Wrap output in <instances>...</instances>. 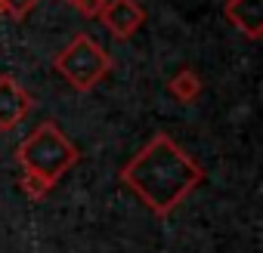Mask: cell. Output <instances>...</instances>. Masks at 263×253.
Returning <instances> with one entry per match:
<instances>
[{"instance_id": "cell-2", "label": "cell", "mask_w": 263, "mask_h": 253, "mask_svg": "<svg viewBox=\"0 0 263 253\" xmlns=\"http://www.w3.org/2000/svg\"><path fill=\"white\" fill-rule=\"evenodd\" d=\"M16 161H19L22 173H34L47 185H56L81 161V149L59 130L56 120H41L19 142Z\"/></svg>"}, {"instance_id": "cell-4", "label": "cell", "mask_w": 263, "mask_h": 253, "mask_svg": "<svg viewBox=\"0 0 263 253\" xmlns=\"http://www.w3.org/2000/svg\"><path fill=\"white\" fill-rule=\"evenodd\" d=\"M102 28L115 37V40H130L146 22V10L137 0H105V7L99 13Z\"/></svg>"}, {"instance_id": "cell-12", "label": "cell", "mask_w": 263, "mask_h": 253, "mask_svg": "<svg viewBox=\"0 0 263 253\" xmlns=\"http://www.w3.org/2000/svg\"><path fill=\"white\" fill-rule=\"evenodd\" d=\"M0 16H4V4H0Z\"/></svg>"}, {"instance_id": "cell-5", "label": "cell", "mask_w": 263, "mask_h": 253, "mask_svg": "<svg viewBox=\"0 0 263 253\" xmlns=\"http://www.w3.org/2000/svg\"><path fill=\"white\" fill-rule=\"evenodd\" d=\"M31 105H34L31 93L13 74H0V130H16L28 117Z\"/></svg>"}, {"instance_id": "cell-10", "label": "cell", "mask_w": 263, "mask_h": 253, "mask_svg": "<svg viewBox=\"0 0 263 253\" xmlns=\"http://www.w3.org/2000/svg\"><path fill=\"white\" fill-rule=\"evenodd\" d=\"M102 7H105V0H78V4H74V10L81 16H87V19H99Z\"/></svg>"}, {"instance_id": "cell-6", "label": "cell", "mask_w": 263, "mask_h": 253, "mask_svg": "<svg viewBox=\"0 0 263 253\" xmlns=\"http://www.w3.org/2000/svg\"><path fill=\"white\" fill-rule=\"evenodd\" d=\"M223 16L248 40H260L263 37V0H226Z\"/></svg>"}, {"instance_id": "cell-8", "label": "cell", "mask_w": 263, "mask_h": 253, "mask_svg": "<svg viewBox=\"0 0 263 253\" xmlns=\"http://www.w3.org/2000/svg\"><path fill=\"white\" fill-rule=\"evenodd\" d=\"M19 188L25 192V198H28V201H44V198L50 195V188H53V185H47V182H44L41 176H34V173H22Z\"/></svg>"}, {"instance_id": "cell-7", "label": "cell", "mask_w": 263, "mask_h": 253, "mask_svg": "<svg viewBox=\"0 0 263 253\" xmlns=\"http://www.w3.org/2000/svg\"><path fill=\"white\" fill-rule=\"evenodd\" d=\"M201 90H204V80H201V74L192 71V68H180V71L167 80V93H171L180 105L195 102V99L201 96Z\"/></svg>"}, {"instance_id": "cell-9", "label": "cell", "mask_w": 263, "mask_h": 253, "mask_svg": "<svg viewBox=\"0 0 263 253\" xmlns=\"http://www.w3.org/2000/svg\"><path fill=\"white\" fill-rule=\"evenodd\" d=\"M0 4H4L7 16H13L16 22H22V19H28V13L41 4V0H0Z\"/></svg>"}, {"instance_id": "cell-11", "label": "cell", "mask_w": 263, "mask_h": 253, "mask_svg": "<svg viewBox=\"0 0 263 253\" xmlns=\"http://www.w3.org/2000/svg\"><path fill=\"white\" fill-rule=\"evenodd\" d=\"M65 4H71V7H74V4H78V0H65Z\"/></svg>"}, {"instance_id": "cell-3", "label": "cell", "mask_w": 263, "mask_h": 253, "mask_svg": "<svg viewBox=\"0 0 263 253\" xmlns=\"http://www.w3.org/2000/svg\"><path fill=\"white\" fill-rule=\"evenodd\" d=\"M56 74L71 83L78 93H90L93 87H99L108 71H111V56L90 37V34H74L71 44L65 50L56 53L53 59Z\"/></svg>"}, {"instance_id": "cell-1", "label": "cell", "mask_w": 263, "mask_h": 253, "mask_svg": "<svg viewBox=\"0 0 263 253\" xmlns=\"http://www.w3.org/2000/svg\"><path fill=\"white\" fill-rule=\"evenodd\" d=\"M121 182L155 216L167 219L204 182V170L167 133H155L121 167Z\"/></svg>"}]
</instances>
